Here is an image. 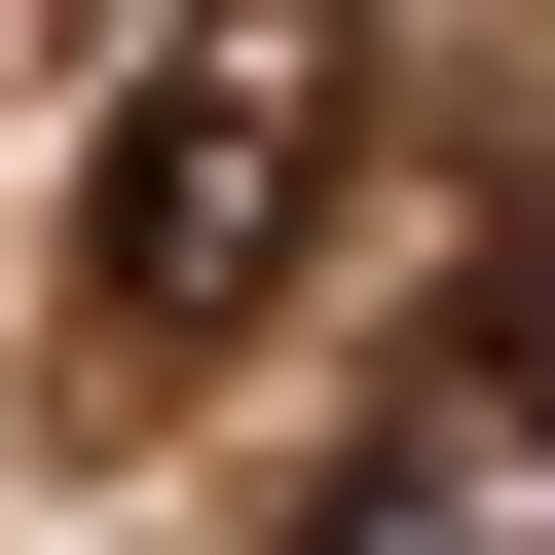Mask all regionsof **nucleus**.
I'll list each match as a JSON object with an SVG mask.
<instances>
[{"mask_svg":"<svg viewBox=\"0 0 555 555\" xmlns=\"http://www.w3.org/2000/svg\"><path fill=\"white\" fill-rule=\"evenodd\" d=\"M371 185V0H149L112 112H75V371H222L259 297H297V222Z\"/></svg>","mask_w":555,"mask_h":555,"instance_id":"obj_1","label":"nucleus"},{"mask_svg":"<svg viewBox=\"0 0 555 555\" xmlns=\"http://www.w3.org/2000/svg\"><path fill=\"white\" fill-rule=\"evenodd\" d=\"M297 555H555V259H518V297L371 408V481H334Z\"/></svg>","mask_w":555,"mask_h":555,"instance_id":"obj_2","label":"nucleus"}]
</instances>
